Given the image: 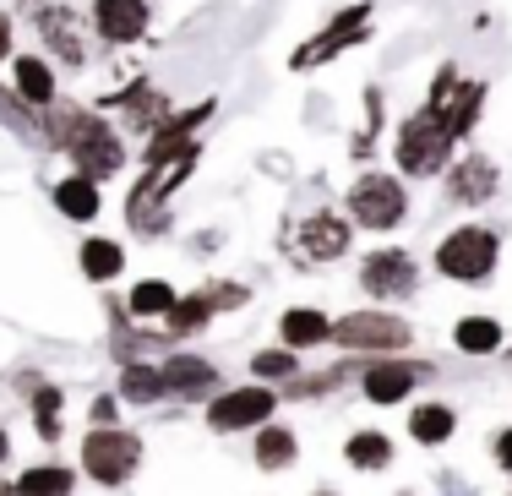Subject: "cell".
<instances>
[{"label":"cell","instance_id":"1","mask_svg":"<svg viewBox=\"0 0 512 496\" xmlns=\"http://www.w3.org/2000/svg\"><path fill=\"white\" fill-rule=\"evenodd\" d=\"M44 142L66 153L77 175L109 180V175L126 169V137H120L93 104H66V99L50 104V110H44Z\"/></svg>","mask_w":512,"mask_h":496},{"label":"cell","instance_id":"2","mask_svg":"<svg viewBox=\"0 0 512 496\" xmlns=\"http://www.w3.org/2000/svg\"><path fill=\"white\" fill-rule=\"evenodd\" d=\"M453 148H458V137H453V126H447V110L442 104H420L393 137V164H398V175L425 180V175H442L447 159H453Z\"/></svg>","mask_w":512,"mask_h":496},{"label":"cell","instance_id":"3","mask_svg":"<svg viewBox=\"0 0 512 496\" xmlns=\"http://www.w3.org/2000/svg\"><path fill=\"white\" fill-rule=\"evenodd\" d=\"M496 257H502V235L485 224H458L453 235L436 246V273L453 278V284H485L496 273Z\"/></svg>","mask_w":512,"mask_h":496},{"label":"cell","instance_id":"4","mask_svg":"<svg viewBox=\"0 0 512 496\" xmlns=\"http://www.w3.org/2000/svg\"><path fill=\"white\" fill-rule=\"evenodd\" d=\"M349 219L360 229H398L409 219V191L398 175H387V169H371V175H360L355 186H349Z\"/></svg>","mask_w":512,"mask_h":496},{"label":"cell","instance_id":"5","mask_svg":"<svg viewBox=\"0 0 512 496\" xmlns=\"http://www.w3.org/2000/svg\"><path fill=\"white\" fill-rule=\"evenodd\" d=\"M142 458V442L131 437V431H115V426H99L82 437V469H88L99 486H120V480L137 469Z\"/></svg>","mask_w":512,"mask_h":496},{"label":"cell","instance_id":"6","mask_svg":"<svg viewBox=\"0 0 512 496\" xmlns=\"http://www.w3.org/2000/svg\"><path fill=\"white\" fill-rule=\"evenodd\" d=\"M333 344L355 349V355H387V349L409 344V322L387 317V311H349L344 322H333Z\"/></svg>","mask_w":512,"mask_h":496},{"label":"cell","instance_id":"7","mask_svg":"<svg viewBox=\"0 0 512 496\" xmlns=\"http://www.w3.org/2000/svg\"><path fill=\"white\" fill-rule=\"evenodd\" d=\"M33 28H39L44 50H55L66 66H82L88 60V33H82V17L66 6V0H39V6H28Z\"/></svg>","mask_w":512,"mask_h":496},{"label":"cell","instance_id":"8","mask_svg":"<svg viewBox=\"0 0 512 496\" xmlns=\"http://www.w3.org/2000/svg\"><path fill=\"white\" fill-rule=\"evenodd\" d=\"M88 22H93V33H99L104 44L126 50V44H137L142 33H148L153 6H148V0H93V6H88Z\"/></svg>","mask_w":512,"mask_h":496},{"label":"cell","instance_id":"9","mask_svg":"<svg viewBox=\"0 0 512 496\" xmlns=\"http://www.w3.org/2000/svg\"><path fill=\"white\" fill-rule=\"evenodd\" d=\"M360 284L371 289L376 300H404V295H414V284H420V268H414L409 251L387 246V251H371V257L360 262Z\"/></svg>","mask_w":512,"mask_h":496},{"label":"cell","instance_id":"10","mask_svg":"<svg viewBox=\"0 0 512 496\" xmlns=\"http://www.w3.org/2000/svg\"><path fill=\"white\" fill-rule=\"evenodd\" d=\"M273 409H278V398L267 393V387H235V393H218L213 404H207V426L213 431H251V426H262Z\"/></svg>","mask_w":512,"mask_h":496},{"label":"cell","instance_id":"11","mask_svg":"<svg viewBox=\"0 0 512 496\" xmlns=\"http://www.w3.org/2000/svg\"><path fill=\"white\" fill-rule=\"evenodd\" d=\"M365 22H371V6H349V11H338V17L327 22L322 33H316L306 50H295V60H289V66H295V71H311V66H322V60H333L338 50H349V44H360V39H365Z\"/></svg>","mask_w":512,"mask_h":496},{"label":"cell","instance_id":"12","mask_svg":"<svg viewBox=\"0 0 512 496\" xmlns=\"http://www.w3.org/2000/svg\"><path fill=\"white\" fill-rule=\"evenodd\" d=\"M502 191V169H496L485 153H463V159L447 164V197L463 202V208H480Z\"/></svg>","mask_w":512,"mask_h":496},{"label":"cell","instance_id":"13","mask_svg":"<svg viewBox=\"0 0 512 496\" xmlns=\"http://www.w3.org/2000/svg\"><path fill=\"white\" fill-rule=\"evenodd\" d=\"M425 377H431V366H425V360L387 355V360H376V366L365 371V398H371V404H398V398H409V387L425 382Z\"/></svg>","mask_w":512,"mask_h":496},{"label":"cell","instance_id":"14","mask_svg":"<svg viewBox=\"0 0 512 496\" xmlns=\"http://www.w3.org/2000/svg\"><path fill=\"white\" fill-rule=\"evenodd\" d=\"M246 300V289H197V295H186V300H175V311H169V333L175 338H186V333H197V328H207V322L218 317V306H240Z\"/></svg>","mask_w":512,"mask_h":496},{"label":"cell","instance_id":"15","mask_svg":"<svg viewBox=\"0 0 512 496\" xmlns=\"http://www.w3.org/2000/svg\"><path fill=\"white\" fill-rule=\"evenodd\" d=\"M295 251H300V262L344 257V251H349V224L338 219V213H311V219L300 224V235H295Z\"/></svg>","mask_w":512,"mask_h":496},{"label":"cell","instance_id":"16","mask_svg":"<svg viewBox=\"0 0 512 496\" xmlns=\"http://www.w3.org/2000/svg\"><path fill=\"white\" fill-rule=\"evenodd\" d=\"M104 110H120L131 131H148V137H153L158 120H169V93H158V88H148V82H137V88H126V93H109Z\"/></svg>","mask_w":512,"mask_h":496},{"label":"cell","instance_id":"17","mask_svg":"<svg viewBox=\"0 0 512 496\" xmlns=\"http://www.w3.org/2000/svg\"><path fill=\"white\" fill-rule=\"evenodd\" d=\"M11 88H17L33 110L60 104V77H55V66L44 55H17V66H11Z\"/></svg>","mask_w":512,"mask_h":496},{"label":"cell","instance_id":"18","mask_svg":"<svg viewBox=\"0 0 512 496\" xmlns=\"http://www.w3.org/2000/svg\"><path fill=\"white\" fill-rule=\"evenodd\" d=\"M104 180H93V175H77L71 169L66 180H55V208H60V219H71V224H93L99 219V208H104Z\"/></svg>","mask_w":512,"mask_h":496},{"label":"cell","instance_id":"19","mask_svg":"<svg viewBox=\"0 0 512 496\" xmlns=\"http://www.w3.org/2000/svg\"><path fill=\"white\" fill-rule=\"evenodd\" d=\"M0 126H6L11 137H22L28 148H44V115L33 110L17 88H6V82H0Z\"/></svg>","mask_w":512,"mask_h":496},{"label":"cell","instance_id":"20","mask_svg":"<svg viewBox=\"0 0 512 496\" xmlns=\"http://www.w3.org/2000/svg\"><path fill=\"white\" fill-rule=\"evenodd\" d=\"M158 371H164V387H169V393H186V398H191V393H207V387L218 382L213 360H202V355H169Z\"/></svg>","mask_w":512,"mask_h":496},{"label":"cell","instance_id":"21","mask_svg":"<svg viewBox=\"0 0 512 496\" xmlns=\"http://www.w3.org/2000/svg\"><path fill=\"white\" fill-rule=\"evenodd\" d=\"M485 93H491L485 82H458V88L447 93L442 110H447V126H453V137H458V142L469 137L474 126H480V115H485Z\"/></svg>","mask_w":512,"mask_h":496},{"label":"cell","instance_id":"22","mask_svg":"<svg viewBox=\"0 0 512 496\" xmlns=\"http://www.w3.org/2000/svg\"><path fill=\"white\" fill-rule=\"evenodd\" d=\"M278 328H284V344L289 349H316V344H327V338H333V322H327L316 306L284 311V322H278Z\"/></svg>","mask_w":512,"mask_h":496},{"label":"cell","instance_id":"23","mask_svg":"<svg viewBox=\"0 0 512 496\" xmlns=\"http://www.w3.org/2000/svg\"><path fill=\"white\" fill-rule=\"evenodd\" d=\"M175 289L164 284V278H142V284H131V295H126V311L137 322H158V317H169L175 311Z\"/></svg>","mask_w":512,"mask_h":496},{"label":"cell","instance_id":"24","mask_svg":"<svg viewBox=\"0 0 512 496\" xmlns=\"http://www.w3.org/2000/svg\"><path fill=\"white\" fill-rule=\"evenodd\" d=\"M77 262H82V273H88L93 284H109V278L126 268V251H120V240L88 235V240H82V251H77Z\"/></svg>","mask_w":512,"mask_h":496},{"label":"cell","instance_id":"25","mask_svg":"<svg viewBox=\"0 0 512 496\" xmlns=\"http://www.w3.org/2000/svg\"><path fill=\"white\" fill-rule=\"evenodd\" d=\"M453 431H458V415H453L447 404H420V409L409 415V437L425 442V447H442Z\"/></svg>","mask_w":512,"mask_h":496},{"label":"cell","instance_id":"26","mask_svg":"<svg viewBox=\"0 0 512 496\" xmlns=\"http://www.w3.org/2000/svg\"><path fill=\"white\" fill-rule=\"evenodd\" d=\"M120 393H126L131 404H158V398H164L169 387H164V371H158V366L126 360V366H120Z\"/></svg>","mask_w":512,"mask_h":496},{"label":"cell","instance_id":"27","mask_svg":"<svg viewBox=\"0 0 512 496\" xmlns=\"http://www.w3.org/2000/svg\"><path fill=\"white\" fill-rule=\"evenodd\" d=\"M453 338H458L463 355H491V349H502V322H491V317H463L458 328H453Z\"/></svg>","mask_w":512,"mask_h":496},{"label":"cell","instance_id":"28","mask_svg":"<svg viewBox=\"0 0 512 496\" xmlns=\"http://www.w3.org/2000/svg\"><path fill=\"white\" fill-rule=\"evenodd\" d=\"M344 458L355 469H387L393 464V442H387L382 431H355V442L344 447Z\"/></svg>","mask_w":512,"mask_h":496},{"label":"cell","instance_id":"29","mask_svg":"<svg viewBox=\"0 0 512 496\" xmlns=\"http://www.w3.org/2000/svg\"><path fill=\"white\" fill-rule=\"evenodd\" d=\"M17 496H71V469H60V464L28 469L17 480Z\"/></svg>","mask_w":512,"mask_h":496},{"label":"cell","instance_id":"30","mask_svg":"<svg viewBox=\"0 0 512 496\" xmlns=\"http://www.w3.org/2000/svg\"><path fill=\"white\" fill-rule=\"evenodd\" d=\"M289 458H295V437H289L284 426L256 431V464H262V469H284Z\"/></svg>","mask_w":512,"mask_h":496},{"label":"cell","instance_id":"31","mask_svg":"<svg viewBox=\"0 0 512 496\" xmlns=\"http://www.w3.org/2000/svg\"><path fill=\"white\" fill-rule=\"evenodd\" d=\"M33 426L44 431V442L60 437V393L55 387H39V393H33Z\"/></svg>","mask_w":512,"mask_h":496},{"label":"cell","instance_id":"32","mask_svg":"<svg viewBox=\"0 0 512 496\" xmlns=\"http://www.w3.org/2000/svg\"><path fill=\"white\" fill-rule=\"evenodd\" d=\"M300 360L289 355V349H262V355H251V371L256 377H295Z\"/></svg>","mask_w":512,"mask_h":496},{"label":"cell","instance_id":"33","mask_svg":"<svg viewBox=\"0 0 512 496\" xmlns=\"http://www.w3.org/2000/svg\"><path fill=\"white\" fill-rule=\"evenodd\" d=\"M17 50V22H11V11H0V60H11Z\"/></svg>","mask_w":512,"mask_h":496},{"label":"cell","instance_id":"34","mask_svg":"<svg viewBox=\"0 0 512 496\" xmlns=\"http://www.w3.org/2000/svg\"><path fill=\"white\" fill-rule=\"evenodd\" d=\"M496 464H502L507 475H512V426L502 431V437H496Z\"/></svg>","mask_w":512,"mask_h":496},{"label":"cell","instance_id":"35","mask_svg":"<svg viewBox=\"0 0 512 496\" xmlns=\"http://www.w3.org/2000/svg\"><path fill=\"white\" fill-rule=\"evenodd\" d=\"M93 420H99V426H109V420H115V398H99V404H93Z\"/></svg>","mask_w":512,"mask_h":496},{"label":"cell","instance_id":"36","mask_svg":"<svg viewBox=\"0 0 512 496\" xmlns=\"http://www.w3.org/2000/svg\"><path fill=\"white\" fill-rule=\"evenodd\" d=\"M6 453H11V437H6V431H0V464H6Z\"/></svg>","mask_w":512,"mask_h":496},{"label":"cell","instance_id":"37","mask_svg":"<svg viewBox=\"0 0 512 496\" xmlns=\"http://www.w3.org/2000/svg\"><path fill=\"white\" fill-rule=\"evenodd\" d=\"M0 496H17V486H0Z\"/></svg>","mask_w":512,"mask_h":496},{"label":"cell","instance_id":"38","mask_svg":"<svg viewBox=\"0 0 512 496\" xmlns=\"http://www.w3.org/2000/svg\"><path fill=\"white\" fill-rule=\"evenodd\" d=\"M322 496H333V491H322Z\"/></svg>","mask_w":512,"mask_h":496}]
</instances>
